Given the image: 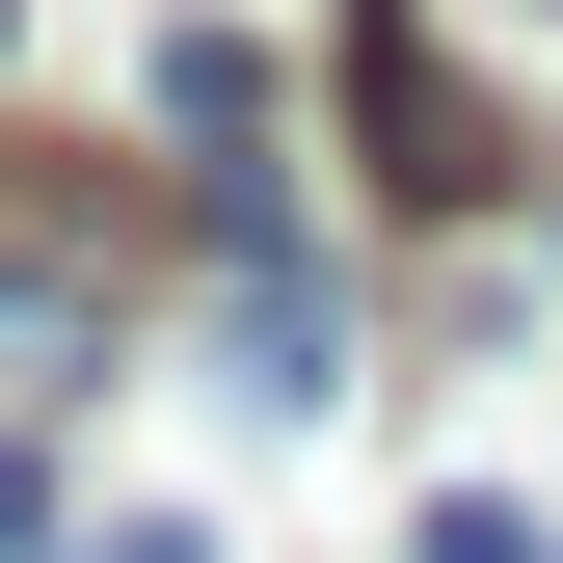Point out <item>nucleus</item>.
I'll list each match as a JSON object with an SVG mask.
<instances>
[{
  "instance_id": "nucleus-1",
  "label": "nucleus",
  "mask_w": 563,
  "mask_h": 563,
  "mask_svg": "<svg viewBox=\"0 0 563 563\" xmlns=\"http://www.w3.org/2000/svg\"><path fill=\"white\" fill-rule=\"evenodd\" d=\"M216 349H242V402L268 430H322L349 402V296H322V242H296V188L216 134Z\"/></svg>"
},
{
  "instance_id": "nucleus-2",
  "label": "nucleus",
  "mask_w": 563,
  "mask_h": 563,
  "mask_svg": "<svg viewBox=\"0 0 563 563\" xmlns=\"http://www.w3.org/2000/svg\"><path fill=\"white\" fill-rule=\"evenodd\" d=\"M108 216H54V188H0V402H81L108 376Z\"/></svg>"
},
{
  "instance_id": "nucleus-3",
  "label": "nucleus",
  "mask_w": 563,
  "mask_h": 563,
  "mask_svg": "<svg viewBox=\"0 0 563 563\" xmlns=\"http://www.w3.org/2000/svg\"><path fill=\"white\" fill-rule=\"evenodd\" d=\"M349 108H376V188H402V216H483V188H510V134H483L402 27H376V81H349Z\"/></svg>"
},
{
  "instance_id": "nucleus-4",
  "label": "nucleus",
  "mask_w": 563,
  "mask_h": 563,
  "mask_svg": "<svg viewBox=\"0 0 563 563\" xmlns=\"http://www.w3.org/2000/svg\"><path fill=\"white\" fill-rule=\"evenodd\" d=\"M134 108L216 162V134H268V54H242V27H162V54H134Z\"/></svg>"
},
{
  "instance_id": "nucleus-5",
  "label": "nucleus",
  "mask_w": 563,
  "mask_h": 563,
  "mask_svg": "<svg viewBox=\"0 0 563 563\" xmlns=\"http://www.w3.org/2000/svg\"><path fill=\"white\" fill-rule=\"evenodd\" d=\"M402 563H563V537L510 510V483H430V537H402Z\"/></svg>"
},
{
  "instance_id": "nucleus-6",
  "label": "nucleus",
  "mask_w": 563,
  "mask_h": 563,
  "mask_svg": "<svg viewBox=\"0 0 563 563\" xmlns=\"http://www.w3.org/2000/svg\"><path fill=\"white\" fill-rule=\"evenodd\" d=\"M81 563H216V537H188V510H108V537H81Z\"/></svg>"
},
{
  "instance_id": "nucleus-7",
  "label": "nucleus",
  "mask_w": 563,
  "mask_h": 563,
  "mask_svg": "<svg viewBox=\"0 0 563 563\" xmlns=\"http://www.w3.org/2000/svg\"><path fill=\"white\" fill-rule=\"evenodd\" d=\"M27 537H54V483H27V430H0V563H27Z\"/></svg>"
},
{
  "instance_id": "nucleus-8",
  "label": "nucleus",
  "mask_w": 563,
  "mask_h": 563,
  "mask_svg": "<svg viewBox=\"0 0 563 563\" xmlns=\"http://www.w3.org/2000/svg\"><path fill=\"white\" fill-rule=\"evenodd\" d=\"M349 27H402V0H349Z\"/></svg>"
}]
</instances>
